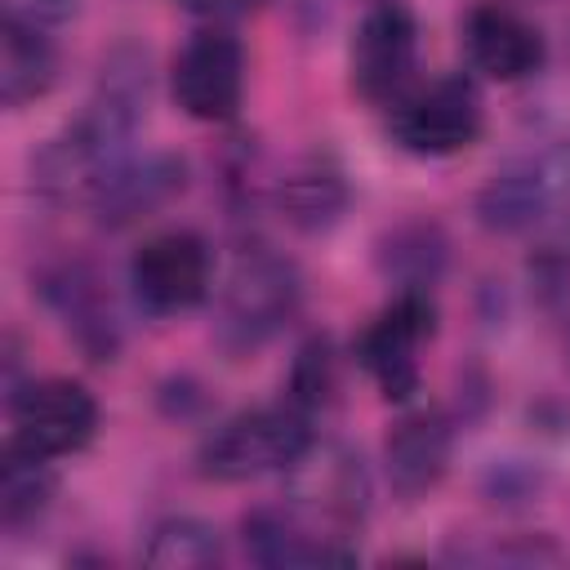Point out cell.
<instances>
[{
    "label": "cell",
    "mask_w": 570,
    "mask_h": 570,
    "mask_svg": "<svg viewBox=\"0 0 570 570\" xmlns=\"http://www.w3.org/2000/svg\"><path fill=\"white\" fill-rule=\"evenodd\" d=\"M147 111V58L138 49H116L102 62L98 89L40 151L36 187L49 200H94L111 174L129 160V138Z\"/></svg>",
    "instance_id": "6da1fadb"
},
{
    "label": "cell",
    "mask_w": 570,
    "mask_h": 570,
    "mask_svg": "<svg viewBox=\"0 0 570 570\" xmlns=\"http://www.w3.org/2000/svg\"><path fill=\"white\" fill-rule=\"evenodd\" d=\"M303 303V276L294 258L258 245L245 249L218 294V325L214 338L227 356H254L272 334H281Z\"/></svg>",
    "instance_id": "7a4b0ae2"
},
{
    "label": "cell",
    "mask_w": 570,
    "mask_h": 570,
    "mask_svg": "<svg viewBox=\"0 0 570 570\" xmlns=\"http://www.w3.org/2000/svg\"><path fill=\"white\" fill-rule=\"evenodd\" d=\"M307 414L289 405H254L223 423H214L196 445V472L218 485L254 481L267 472H285L312 445Z\"/></svg>",
    "instance_id": "3957f363"
},
{
    "label": "cell",
    "mask_w": 570,
    "mask_h": 570,
    "mask_svg": "<svg viewBox=\"0 0 570 570\" xmlns=\"http://www.w3.org/2000/svg\"><path fill=\"white\" fill-rule=\"evenodd\" d=\"M485 129V102L472 76H436L428 85L405 89L392 102L387 116V134L401 151L410 156H454L463 147H472Z\"/></svg>",
    "instance_id": "277c9868"
},
{
    "label": "cell",
    "mask_w": 570,
    "mask_h": 570,
    "mask_svg": "<svg viewBox=\"0 0 570 570\" xmlns=\"http://www.w3.org/2000/svg\"><path fill=\"white\" fill-rule=\"evenodd\" d=\"M285 503L325 534H352L370 517V472L356 450L312 441L285 468Z\"/></svg>",
    "instance_id": "5b68a950"
},
{
    "label": "cell",
    "mask_w": 570,
    "mask_h": 570,
    "mask_svg": "<svg viewBox=\"0 0 570 570\" xmlns=\"http://www.w3.org/2000/svg\"><path fill=\"white\" fill-rule=\"evenodd\" d=\"M436 334V303L432 289H396V298L361 330L356 361L392 405H410L419 396V347Z\"/></svg>",
    "instance_id": "8992f818"
},
{
    "label": "cell",
    "mask_w": 570,
    "mask_h": 570,
    "mask_svg": "<svg viewBox=\"0 0 570 570\" xmlns=\"http://www.w3.org/2000/svg\"><path fill=\"white\" fill-rule=\"evenodd\" d=\"M98 436V401L76 379H31L9 387V445L36 459L80 454Z\"/></svg>",
    "instance_id": "52a82bcc"
},
{
    "label": "cell",
    "mask_w": 570,
    "mask_h": 570,
    "mask_svg": "<svg viewBox=\"0 0 570 570\" xmlns=\"http://www.w3.org/2000/svg\"><path fill=\"white\" fill-rule=\"evenodd\" d=\"M134 303L151 316H178L209 298L214 289V254L200 232L169 227L147 236L129 258Z\"/></svg>",
    "instance_id": "ba28073f"
},
{
    "label": "cell",
    "mask_w": 570,
    "mask_h": 570,
    "mask_svg": "<svg viewBox=\"0 0 570 570\" xmlns=\"http://www.w3.org/2000/svg\"><path fill=\"white\" fill-rule=\"evenodd\" d=\"M169 94L174 102L205 125H227L240 111L245 98V49L223 27L209 22L187 36V45L174 53L169 67Z\"/></svg>",
    "instance_id": "9c48e42d"
},
{
    "label": "cell",
    "mask_w": 570,
    "mask_h": 570,
    "mask_svg": "<svg viewBox=\"0 0 570 570\" xmlns=\"http://www.w3.org/2000/svg\"><path fill=\"white\" fill-rule=\"evenodd\" d=\"M419 62V22L401 0H379L361 13L347 45V80L365 102H396Z\"/></svg>",
    "instance_id": "30bf717a"
},
{
    "label": "cell",
    "mask_w": 570,
    "mask_h": 570,
    "mask_svg": "<svg viewBox=\"0 0 570 570\" xmlns=\"http://www.w3.org/2000/svg\"><path fill=\"white\" fill-rule=\"evenodd\" d=\"M463 49H468V62L499 85H517L534 76L548 58L539 27L508 4H472L463 18Z\"/></svg>",
    "instance_id": "8fae6325"
},
{
    "label": "cell",
    "mask_w": 570,
    "mask_h": 570,
    "mask_svg": "<svg viewBox=\"0 0 570 570\" xmlns=\"http://www.w3.org/2000/svg\"><path fill=\"white\" fill-rule=\"evenodd\" d=\"M40 294L45 303L58 312V321L67 325V334L80 343L85 356L94 361H111L120 347V321L111 312V298L102 294V281L94 276V267L85 263H58L40 276Z\"/></svg>",
    "instance_id": "7c38bea8"
},
{
    "label": "cell",
    "mask_w": 570,
    "mask_h": 570,
    "mask_svg": "<svg viewBox=\"0 0 570 570\" xmlns=\"http://www.w3.org/2000/svg\"><path fill=\"white\" fill-rule=\"evenodd\" d=\"M450 450H454V428L445 414L436 410H419L405 414L387 441H383V463H387V485L414 503L423 494H432L445 472H450Z\"/></svg>",
    "instance_id": "4fadbf2b"
},
{
    "label": "cell",
    "mask_w": 570,
    "mask_h": 570,
    "mask_svg": "<svg viewBox=\"0 0 570 570\" xmlns=\"http://www.w3.org/2000/svg\"><path fill=\"white\" fill-rule=\"evenodd\" d=\"M245 552L258 566H352L356 548L343 543V534H325L312 521H303L289 503L285 508H254L240 521Z\"/></svg>",
    "instance_id": "5bb4252c"
},
{
    "label": "cell",
    "mask_w": 570,
    "mask_h": 570,
    "mask_svg": "<svg viewBox=\"0 0 570 570\" xmlns=\"http://www.w3.org/2000/svg\"><path fill=\"white\" fill-rule=\"evenodd\" d=\"M183 187H187V165L178 156H169V151H156L142 160L129 156L89 205L98 209V218L107 227H125V223H138V218H151L156 209H165Z\"/></svg>",
    "instance_id": "9a60e30c"
},
{
    "label": "cell",
    "mask_w": 570,
    "mask_h": 570,
    "mask_svg": "<svg viewBox=\"0 0 570 570\" xmlns=\"http://www.w3.org/2000/svg\"><path fill=\"white\" fill-rule=\"evenodd\" d=\"M347 174L338 169L334 156L325 151H312V156H298L281 187H276V205H281V218L307 236H321L330 227H338V218L347 214Z\"/></svg>",
    "instance_id": "2e32d148"
},
{
    "label": "cell",
    "mask_w": 570,
    "mask_h": 570,
    "mask_svg": "<svg viewBox=\"0 0 570 570\" xmlns=\"http://www.w3.org/2000/svg\"><path fill=\"white\" fill-rule=\"evenodd\" d=\"M58 80V53L45 36V27L4 18L0 27V98L9 111L45 98Z\"/></svg>",
    "instance_id": "e0dca14e"
},
{
    "label": "cell",
    "mask_w": 570,
    "mask_h": 570,
    "mask_svg": "<svg viewBox=\"0 0 570 570\" xmlns=\"http://www.w3.org/2000/svg\"><path fill=\"white\" fill-rule=\"evenodd\" d=\"M379 267L401 289H410V285L432 289L441 267H445V236H441V227L428 223V218H405V223L387 227L383 240H379Z\"/></svg>",
    "instance_id": "ac0fdd59"
},
{
    "label": "cell",
    "mask_w": 570,
    "mask_h": 570,
    "mask_svg": "<svg viewBox=\"0 0 570 570\" xmlns=\"http://www.w3.org/2000/svg\"><path fill=\"white\" fill-rule=\"evenodd\" d=\"M476 218L490 232H539V174H534V156L512 160L503 169H494V178L481 187L476 196Z\"/></svg>",
    "instance_id": "d6986e66"
},
{
    "label": "cell",
    "mask_w": 570,
    "mask_h": 570,
    "mask_svg": "<svg viewBox=\"0 0 570 570\" xmlns=\"http://www.w3.org/2000/svg\"><path fill=\"white\" fill-rule=\"evenodd\" d=\"M58 494L53 459H36L27 450L4 445V472H0V521L4 530L36 525Z\"/></svg>",
    "instance_id": "ffe728a7"
},
{
    "label": "cell",
    "mask_w": 570,
    "mask_h": 570,
    "mask_svg": "<svg viewBox=\"0 0 570 570\" xmlns=\"http://www.w3.org/2000/svg\"><path fill=\"white\" fill-rule=\"evenodd\" d=\"M142 561L151 570H205L223 561V534L200 517H165L151 530Z\"/></svg>",
    "instance_id": "44dd1931"
},
{
    "label": "cell",
    "mask_w": 570,
    "mask_h": 570,
    "mask_svg": "<svg viewBox=\"0 0 570 570\" xmlns=\"http://www.w3.org/2000/svg\"><path fill=\"white\" fill-rule=\"evenodd\" d=\"M539 174V232H548L557 245H570V134L548 142L534 156Z\"/></svg>",
    "instance_id": "7402d4cb"
},
{
    "label": "cell",
    "mask_w": 570,
    "mask_h": 570,
    "mask_svg": "<svg viewBox=\"0 0 570 570\" xmlns=\"http://www.w3.org/2000/svg\"><path fill=\"white\" fill-rule=\"evenodd\" d=\"M334 387H338V356H334V343L330 334H312L298 356H294V370H289V401L303 410V414H316L334 401Z\"/></svg>",
    "instance_id": "603a6c76"
},
{
    "label": "cell",
    "mask_w": 570,
    "mask_h": 570,
    "mask_svg": "<svg viewBox=\"0 0 570 570\" xmlns=\"http://www.w3.org/2000/svg\"><path fill=\"white\" fill-rule=\"evenodd\" d=\"M463 561H485V566H566L570 552L557 548L548 534H512L508 543H494L485 552H463Z\"/></svg>",
    "instance_id": "cb8c5ba5"
},
{
    "label": "cell",
    "mask_w": 570,
    "mask_h": 570,
    "mask_svg": "<svg viewBox=\"0 0 570 570\" xmlns=\"http://www.w3.org/2000/svg\"><path fill=\"white\" fill-rule=\"evenodd\" d=\"M76 13V0H4V18L31 22V27H58Z\"/></svg>",
    "instance_id": "d4e9b609"
},
{
    "label": "cell",
    "mask_w": 570,
    "mask_h": 570,
    "mask_svg": "<svg viewBox=\"0 0 570 570\" xmlns=\"http://www.w3.org/2000/svg\"><path fill=\"white\" fill-rule=\"evenodd\" d=\"M187 13L196 18H209V22H223V18H236V13H249L258 0H178Z\"/></svg>",
    "instance_id": "484cf974"
}]
</instances>
